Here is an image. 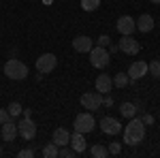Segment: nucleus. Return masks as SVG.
Segmentation results:
<instances>
[{"instance_id": "15", "label": "nucleus", "mask_w": 160, "mask_h": 158, "mask_svg": "<svg viewBox=\"0 0 160 158\" xmlns=\"http://www.w3.org/2000/svg\"><path fill=\"white\" fill-rule=\"evenodd\" d=\"M68 145L73 147L77 154L86 152V137H83V133H73V135H71V141H68Z\"/></svg>"}, {"instance_id": "5", "label": "nucleus", "mask_w": 160, "mask_h": 158, "mask_svg": "<svg viewBox=\"0 0 160 158\" xmlns=\"http://www.w3.org/2000/svg\"><path fill=\"white\" fill-rule=\"evenodd\" d=\"M17 135L22 139H26V141H30V139L37 137V124L32 122V118H22V120L17 122Z\"/></svg>"}, {"instance_id": "30", "label": "nucleus", "mask_w": 160, "mask_h": 158, "mask_svg": "<svg viewBox=\"0 0 160 158\" xmlns=\"http://www.w3.org/2000/svg\"><path fill=\"white\" fill-rule=\"evenodd\" d=\"M141 120H143V124H145V126H148V124H154V115H143V118H141Z\"/></svg>"}, {"instance_id": "20", "label": "nucleus", "mask_w": 160, "mask_h": 158, "mask_svg": "<svg viewBox=\"0 0 160 158\" xmlns=\"http://www.w3.org/2000/svg\"><path fill=\"white\" fill-rule=\"evenodd\" d=\"M100 7V0H81V9L88 13H92V11H96Z\"/></svg>"}, {"instance_id": "3", "label": "nucleus", "mask_w": 160, "mask_h": 158, "mask_svg": "<svg viewBox=\"0 0 160 158\" xmlns=\"http://www.w3.org/2000/svg\"><path fill=\"white\" fill-rule=\"evenodd\" d=\"M88 54H90V62H92V66H96V69H107V66H109L111 54H109V49H107V47L94 45Z\"/></svg>"}, {"instance_id": "2", "label": "nucleus", "mask_w": 160, "mask_h": 158, "mask_svg": "<svg viewBox=\"0 0 160 158\" xmlns=\"http://www.w3.org/2000/svg\"><path fill=\"white\" fill-rule=\"evenodd\" d=\"M4 75L9 79H13V81H22V79L28 77V66L22 60L11 58V60H7V64H4Z\"/></svg>"}, {"instance_id": "24", "label": "nucleus", "mask_w": 160, "mask_h": 158, "mask_svg": "<svg viewBox=\"0 0 160 158\" xmlns=\"http://www.w3.org/2000/svg\"><path fill=\"white\" fill-rule=\"evenodd\" d=\"M58 156H60V158H75V156H77V152H75L71 145H62V150H58Z\"/></svg>"}, {"instance_id": "11", "label": "nucleus", "mask_w": 160, "mask_h": 158, "mask_svg": "<svg viewBox=\"0 0 160 158\" xmlns=\"http://www.w3.org/2000/svg\"><path fill=\"white\" fill-rule=\"evenodd\" d=\"M137 30V24H135V19L130 17V15H122L120 19H118V32L120 34H132Z\"/></svg>"}, {"instance_id": "1", "label": "nucleus", "mask_w": 160, "mask_h": 158, "mask_svg": "<svg viewBox=\"0 0 160 158\" xmlns=\"http://www.w3.org/2000/svg\"><path fill=\"white\" fill-rule=\"evenodd\" d=\"M145 139V124L141 118H130V122L126 124V128H124V143H128V145H139L141 141Z\"/></svg>"}, {"instance_id": "33", "label": "nucleus", "mask_w": 160, "mask_h": 158, "mask_svg": "<svg viewBox=\"0 0 160 158\" xmlns=\"http://www.w3.org/2000/svg\"><path fill=\"white\" fill-rule=\"evenodd\" d=\"M0 154H2V145H0Z\"/></svg>"}, {"instance_id": "31", "label": "nucleus", "mask_w": 160, "mask_h": 158, "mask_svg": "<svg viewBox=\"0 0 160 158\" xmlns=\"http://www.w3.org/2000/svg\"><path fill=\"white\" fill-rule=\"evenodd\" d=\"M118 49H120L118 45H109V54H113V51H118Z\"/></svg>"}, {"instance_id": "26", "label": "nucleus", "mask_w": 160, "mask_h": 158, "mask_svg": "<svg viewBox=\"0 0 160 158\" xmlns=\"http://www.w3.org/2000/svg\"><path fill=\"white\" fill-rule=\"evenodd\" d=\"M107 150H109V154H113V156H120V152H122V143H120V141H111Z\"/></svg>"}, {"instance_id": "25", "label": "nucleus", "mask_w": 160, "mask_h": 158, "mask_svg": "<svg viewBox=\"0 0 160 158\" xmlns=\"http://www.w3.org/2000/svg\"><path fill=\"white\" fill-rule=\"evenodd\" d=\"M7 111H9V115H11V118H17L24 109H22V105H19V103H11V105L7 107Z\"/></svg>"}, {"instance_id": "27", "label": "nucleus", "mask_w": 160, "mask_h": 158, "mask_svg": "<svg viewBox=\"0 0 160 158\" xmlns=\"http://www.w3.org/2000/svg\"><path fill=\"white\" fill-rule=\"evenodd\" d=\"M96 45H100V47H109V45H111V38L107 37V34H100V37L96 38Z\"/></svg>"}, {"instance_id": "8", "label": "nucleus", "mask_w": 160, "mask_h": 158, "mask_svg": "<svg viewBox=\"0 0 160 158\" xmlns=\"http://www.w3.org/2000/svg\"><path fill=\"white\" fill-rule=\"evenodd\" d=\"M81 105H83V109H90V111L100 109V105H102V94H100V92H86V94L81 96Z\"/></svg>"}, {"instance_id": "17", "label": "nucleus", "mask_w": 160, "mask_h": 158, "mask_svg": "<svg viewBox=\"0 0 160 158\" xmlns=\"http://www.w3.org/2000/svg\"><path fill=\"white\" fill-rule=\"evenodd\" d=\"M68 141H71V133H68L66 128H56V130H53V143L58 147L68 145Z\"/></svg>"}, {"instance_id": "9", "label": "nucleus", "mask_w": 160, "mask_h": 158, "mask_svg": "<svg viewBox=\"0 0 160 158\" xmlns=\"http://www.w3.org/2000/svg\"><path fill=\"white\" fill-rule=\"evenodd\" d=\"M126 75H128V79H132V81H137V79H141V77H145V75H148V62H143V60L132 62Z\"/></svg>"}, {"instance_id": "6", "label": "nucleus", "mask_w": 160, "mask_h": 158, "mask_svg": "<svg viewBox=\"0 0 160 158\" xmlns=\"http://www.w3.org/2000/svg\"><path fill=\"white\" fill-rule=\"evenodd\" d=\"M58 66V58L53 54H41L37 58V71L38 73H51Z\"/></svg>"}, {"instance_id": "19", "label": "nucleus", "mask_w": 160, "mask_h": 158, "mask_svg": "<svg viewBox=\"0 0 160 158\" xmlns=\"http://www.w3.org/2000/svg\"><path fill=\"white\" fill-rule=\"evenodd\" d=\"M90 154H92L94 158H107V156H109V150L102 145V143H96V145H92Z\"/></svg>"}, {"instance_id": "7", "label": "nucleus", "mask_w": 160, "mask_h": 158, "mask_svg": "<svg viewBox=\"0 0 160 158\" xmlns=\"http://www.w3.org/2000/svg\"><path fill=\"white\" fill-rule=\"evenodd\" d=\"M120 51H124V54H128V56H137L139 54V49H141V45H139V41L137 38H132V34H124L122 38H120Z\"/></svg>"}, {"instance_id": "22", "label": "nucleus", "mask_w": 160, "mask_h": 158, "mask_svg": "<svg viewBox=\"0 0 160 158\" xmlns=\"http://www.w3.org/2000/svg\"><path fill=\"white\" fill-rule=\"evenodd\" d=\"M128 75L126 73H118L115 77H113V85H118V88H124V85H128Z\"/></svg>"}, {"instance_id": "12", "label": "nucleus", "mask_w": 160, "mask_h": 158, "mask_svg": "<svg viewBox=\"0 0 160 158\" xmlns=\"http://www.w3.org/2000/svg\"><path fill=\"white\" fill-rule=\"evenodd\" d=\"M92 47H94V41L88 37V34H81V37H75L73 38V49H75V51H79V54H88Z\"/></svg>"}, {"instance_id": "18", "label": "nucleus", "mask_w": 160, "mask_h": 158, "mask_svg": "<svg viewBox=\"0 0 160 158\" xmlns=\"http://www.w3.org/2000/svg\"><path fill=\"white\" fill-rule=\"evenodd\" d=\"M120 113H122L124 118L130 120V118H135V115H137V105H135V103H122V105H120Z\"/></svg>"}, {"instance_id": "29", "label": "nucleus", "mask_w": 160, "mask_h": 158, "mask_svg": "<svg viewBox=\"0 0 160 158\" xmlns=\"http://www.w3.org/2000/svg\"><path fill=\"white\" fill-rule=\"evenodd\" d=\"M11 120V115H9V111L7 109H0V124H4V122Z\"/></svg>"}, {"instance_id": "32", "label": "nucleus", "mask_w": 160, "mask_h": 158, "mask_svg": "<svg viewBox=\"0 0 160 158\" xmlns=\"http://www.w3.org/2000/svg\"><path fill=\"white\" fill-rule=\"evenodd\" d=\"M152 2H156V4H158V2H160V0H152Z\"/></svg>"}, {"instance_id": "23", "label": "nucleus", "mask_w": 160, "mask_h": 158, "mask_svg": "<svg viewBox=\"0 0 160 158\" xmlns=\"http://www.w3.org/2000/svg\"><path fill=\"white\" fill-rule=\"evenodd\" d=\"M43 156L45 158H56L58 156V145H56V143H47L45 150H43Z\"/></svg>"}, {"instance_id": "13", "label": "nucleus", "mask_w": 160, "mask_h": 158, "mask_svg": "<svg viewBox=\"0 0 160 158\" xmlns=\"http://www.w3.org/2000/svg\"><path fill=\"white\" fill-rule=\"evenodd\" d=\"M0 137H2V141H13L17 137V124L11 120L0 124Z\"/></svg>"}, {"instance_id": "16", "label": "nucleus", "mask_w": 160, "mask_h": 158, "mask_svg": "<svg viewBox=\"0 0 160 158\" xmlns=\"http://www.w3.org/2000/svg\"><path fill=\"white\" fill-rule=\"evenodd\" d=\"M135 24H137V30H139V32H152V30H154V17L145 13V15H141V17L137 19Z\"/></svg>"}, {"instance_id": "28", "label": "nucleus", "mask_w": 160, "mask_h": 158, "mask_svg": "<svg viewBox=\"0 0 160 158\" xmlns=\"http://www.w3.org/2000/svg\"><path fill=\"white\" fill-rule=\"evenodd\" d=\"M19 158H32L34 156V150H30V147H26V150H22L19 154H17Z\"/></svg>"}, {"instance_id": "4", "label": "nucleus", "mask_w": 160, "mask_h": 158, "mask_svg": "<svg viewBox=\"0 0 160 158\" xmlns=\"http://www.w3.org/2000/svg\"><path fill=\"white\" fill-rule=\"evenodd\" d=\"M94 126H96V120H94V115L92 113H79L77 118H75V122H73V128H75V133H83V135H88V133H92L94 130Z\"/></svg>"}, {"instance_id": "14", "label": "nucleus", "mask_w": 160, "mask_h": 158, "mask_svg": "<svg viewBox=\"0 0 160 158\" xmlns=\"http://www.w3.org/2000/svg\"><path fill=\"white\" fill-rule=\"evenodd\" d=\"M94 85H96V92L109 94L111 88H113V77H111V75H98L96 81H94Z\"/></svg>"}, {"instance_id": "10", "label": "nucleus", "mask_w": 160, "mask_h": 158, "mask_svg": "<svg viewBox=\"0 0 160 158\" xmlns=\"http://www.w3.org/2000/svg\"><path fill=\"white\" fill-rule=\"evenodd\" d=\"M100 128H102V133H107V135H120L122 124H120V120H115V118L107 115V118L100 120Z\"/></svg>"}, {"instance_id": "21", "label": "nucleus", "mask_w": 160, "mask_h": 158, "mask_svg": "<svg viewBox=\"0 0 160 158\" xmlns=\"http://www.w3.org/2000/svg\"><path fill=\"white\" fill-rule=\"evenodd\" d=\"M148 73L154 77V79H160V60H154L148 64Z\"/></svg>"}]
</instances>
